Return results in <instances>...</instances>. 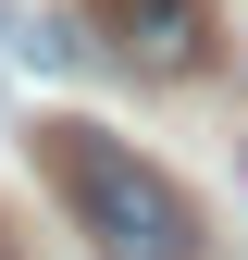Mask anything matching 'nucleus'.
Returning a JSON list of instances; mask_svg holds the SVG:
<instances>
[{
    "label": "nucleus",
    "mask_w": 248,
    "mask_h": 260,
    "mask_svg": "<svg viewBox=\"0 0 248 260\" xmlns=\"http://www.w3.org/2000/svg\"><path fill=\"white\" fill-rule=\"evenodd\" d=\"M38 174H50V199L75 211V236L87 260H199V199L162 174L149 149H124L112 124H38Z\"/></svg>",
    "instance_id": "nucleus-1"
},
{
    "label": "nucleus",
    "mask_w": 248,
    "mask_h": 260,
    "mask_svg": "<svg viewBox=\"0 0 248 260\" xmlns=\"http://www.w3.org/2000/svg\"><path fill=\"white\" fill-rule=\"evenodd\" d=\"M87 25H100V50L124 75L149 87H186L224 62V0H87Z\"/></svg>",
    "instance_id": "nucleus-2"
},
{
    "label": "nucleus",
    "mask_w": 248,
    "mask_h": 260,
    "mask_svg": "<svg viewBox=\"0 0 248 260\" xmlns=\"http://www.w3.org/2000/svg\"><path fill=\"white\" fill-rule=\"evenodd\" d=\"M13 50L38 62V75H62V62H75V38H62V25H13Z\"/></svg>",
    "instance_id": "nucleus-3"
},
{
    "label": "nucleus",
    "mask_w": 248,
    "mask_h": 260,
    "mask_svg": "<svg viewBox=\"0 0 248 260\" xmlns=\"http://www.w3.org/2000/svg\"><path fill=\"white\" fill-rule=\"evenodd\" d=\"M0 260H13V248H0Z\"/></svg>",
    "instance_id": "nucleus-4"
}]
</instances>
